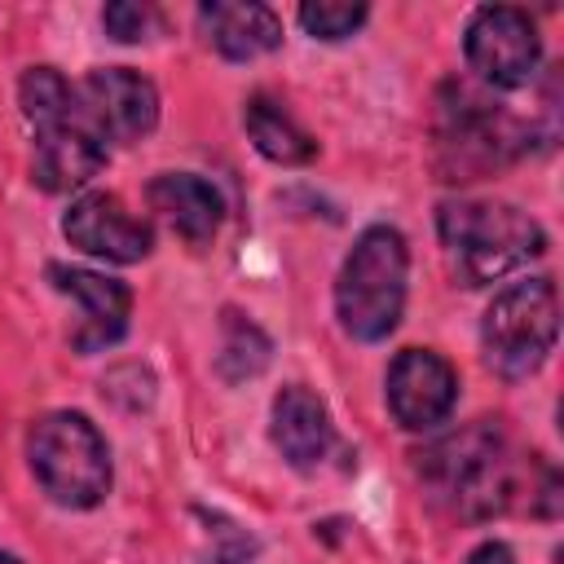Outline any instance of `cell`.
<instances>
[{"label": "cell", "instance_id": "obj_1", "mask_svg": "<svg viewBox=\"0 0 564 564\" xmlns=\"http://www.w3.org/2000/svg\"><path fill=\"white\" fill-rule=\"evenodd\" d=\"M436 234L449 269L463 286L498 282L546 251L542 225L516 203L498 198H449L436 207Z\"/></svg>", "mask_w": 564, "mask_h": 564}, {"label": "cell", "instance_id": "obj_2", "mask_svg": "<svg viewBox=\"0 0 564 564\" xmlns=\"http://www.w3.org/2000/svg\"><path fill=\"white\" fill-rule=\"evenodd\" d=\"M405 278H410V247L401 229L392 225L361 229L335 278V317L344 335L361 344L388 339L405 308Z\"/></svg>", "mask_w": 564, "mask_h": 564}, {"label": "cell", "instance_id": "obj_3", "mask_svg": "<svg viewBox=\"0 0 564 564\" xmlns=\"http://www.w3.org/2000/svg\"><path fill=\"white\" fill-rule=\"evenodd\" d=\"M419 476L432 485V494L441 502H449L467 520L502 511L511 489H516L511 445H507V436H502V427L494 419H480V423L436 441L423 454Z\"/></svg>", "mask_w": 564, "mask_h": 564}, {"label": "cell", "instance_id": "obj_4", "mask_svg": "<svg viewBox=\"0 0 564 564\" xmlns=\"http://www.w3.org/2000/svg\"><path fill=\"white\" fill-rule=\"evenodd\" d=\"M26 463L40 489L70 511H88L110 494V449L79 410H53L26 432Z\"/></svg>", "mask_w": 564, "mask_h": 564}, {"label": "cell", "instance_id": "obj_5", "mask_svg": "<svg viewBox=\"0 0 564 564\" xmlns=\"http://www.w3.org/2000/svg\"><path fill=\"white\" fill-rule=\"evenodd\" d=\"M560 335V295L551 278H520L502 286L480 322V348L494 375L529 379L542 370Z\"/></svg>", "mask_w": 564, "mask_h": 564}, {"label": "cell", "instance_id": "obj_6", "mask_svg": "<svg viewBox=\"0 0 564 564\" xmlns=\"http://www.w3.org/2000/svg\"><path fill=\"white\" fill-rule=\"evenodd\" d=\"M463 48H467L471 70L489 88H524L542 62V35L533 18L511 4L476 9L463 31Z\"/></svg>", "mask_w": 564, "mask_h": 564}, {"label": "cell", "instance_id": "obj_7", "mask_svg": "<svg viewBox=\"0 0 564 564\" xmlns=\"http://www.w3.org/2000/svg\"><path fill=\"white\" fill-rule=\"evenodd\" d=\"M79 110L101 141L132 145L159 123V88L132 66H101L84 79Z\"/></svg>", "mask_w": 564, "mask_h": 564}, {"label": "cell", "instance_id": "obj_8", "mask_svg": "<svg viewBox=\"0 0 564 564\" xmlns=\"http://www.w3.org/2000/svg\"><path fill=\"white\" fill-rule=\"evenodd\" d=\"M388 410L405 432H432L454 414L458 401V370L432 348H405L392 357L388 379Z\"/></svg>", "mask_w": 564, "mask_h": 564}, {"label": "cell", "instance_id": "obj_9", "mask_svg": "<svg viewBox=\"0 0 564 564\" xmlns=\"http://www.w3.org/2000/svg\"><path fill=\"white\" fill-rule=\"evenodd\" d=\"M62 234L70 247L110 264H137L154 247V229L141 216H132L119 194H106V189L79 194L62 216Z\"/></svg>", "mask_w": 564, "mask_h": 564}, {"label": "cell", "instance_id": "obj_10", "mask_svg": "<svg viewBox=\"0 0 564 564\" xmlns=\"http://www.w3.org/2000/svg\"><path fill=\"white\" fill-rule=\"evenodd\" d=\"M48 282L79 308L70 348L75 352H101L123 339L128 317H132V291L106 273L75 269V264H48Z\"/></svg>", "mask_w": 564, "mask_h": 564}, {"label": "cell", "instance_id": "obj_11", "mask_svg": "<svg viewBox=\"0 0 564 564\" xmlns=\"http://www.w3.org/2000/svg\"><path fill=\"white\" fill-rule=\"evenodd\" d=\"M35 150H31V181L48 194H70L79 185H88L101 163H106V141L93 132V123L84 119V110L35 128Z\"/></svg>", "mask_w": 564, "mask_h": 564}, {"label": "cell", "instance_id": "obj_12", "mask_svg": "<svg viewBox=\"0 0 564 564\" xmlns=\"http://www.w3.org/2000/svg\"><path fill=\"white\" fill-rule=\"evenodd\" d=\"M269 436L278 445V454L295 467V471H317L330 454H335V423L330 410L317 392H308L304 383H291L273 397L269 410Z\"/></svg>", "mask_w": 564, "mask_h": 564}, {"label": "cell", "instance_id": "obj_13", "mask_svg": "<svg viewBox=\"0 0 564 564\" xmlns=\"http://www.w3.org/2000/svg\"><path fill=\"white\" fill-rule=\"evenodd\" d=\"M198 31L203 40L229 57V62H251L260 53H273L282 44V18L269 4L256 0H212L198 9Z\"/></svg>", "mask_w": 564, "mask_h": 564}, {"label": "cell", "instance_id": "obj_14", "mask_svg": "<svg viewBox=\"0 0 564 564\" xmlns=\"http://www.w3.org/2000/svg\"><path fill=\"white\" fill-rule=\"evenodd\" d=\"M150 207L172 225V234H181L189 247H203L216 238L220 220H225V198L212 181L194 176V172H159L145 189Z\"/></svg>", "mask_w": 564, "mask_h": 564}, {"label": "cell", "instance_id": "obj_15", "mask_svg": "<svg viewBox=\"0 0 564 564\" xmlns=\"http://www.w3.org/2000/svg\"><path fill=\"white\" fill-rule=\"evenodd\" d=\"M242 128L251 137V145L269 159V163H282V167H300L317 154V141L291 119V110L264 93H256L242 110Z\"/></svg>", "mask_w": 564, "mask_h": 564}, {"label": "cell", "instance_id": "obj_16", "mask_svg": "<svg viewBox=\"0 0 564 564\" xmlns=\"http://www.w3.org/2000/svg\"><path fill=\"white\" fill-rule=\"evenodd\" d=\"M18 106H22V119L35 128H48L66 115H75V88L62 79V70L53 66H31L22 79H18Z\"/></svg>", "mask_w": 564, "mask_h": 564}, {"label": "cell", "instance_id": "obj_17", "mask_svg": "<svg viewBox=\"0 0 564 564\" xmlns=\"http://www.w3.org/2000/svg\"><path fill=\"white\" fill-rule=\"evenodd\" d=\"M370 18L366 4H348V0H317V4H300V26L313 40H348L352 31H361V22Z\"/></svg>", "mask_w": 564, "mask_h": 564}, {"label": "cell", "instance_id": "obj_18", "mask_svg": "<svg viewBox=\"0 0 564 564\" xmlns=\"http://www.w3.org/2000/svg\"><path fill=\"white\" fill-rule=\"evenodd\" d=\"M101 26H106V35L119 40V44H141V40L154 35L159 13H154L150 4H137V0H115V4L101 9Z\"/></svg>", "mask_w": 564, "mask_h": 564}, {"label": "cell", "instance_id": "obj_19", "mask_svg": "<svg viewBox=\"0 0 564 564\" xmlns=\"http://www.w3.org/2000/svg\"><path fill=\"white\" fill-rule=\"evenodd\" d=\"M212 564H251V546L242 542V538H225L216 551H212Z\"/></svg>", "mask_w": 564, "mask_h": 564}, {"label": "cell", "instance_id": "obj_20", "mask_svg": "<svg viewBox=\"0 0 564 564\" xmlns=\"http://www.w3.org/2000/svg\"><path fill=\"white\" fill-rule=\"evenodd\" d=\"M467 564H516V555H511V546L507 542H480L471 555H467Z\"/></svg>", "mask_w": 564, "mask_h": 564}, {"label": "cell", "instance_id": "obj_21", "mask_svg": "<svg viewBox=\"0 0 564 564\" xmlns=\"http://www.w3.org/2000/svg\"><path fill=\"white\" fill-rule=\"evenodd\" d=\"M0 564H22L18 555H9V551H0Z\"/></svg>", "mask_w": 564, "mask_h": 564}]
</instances>
